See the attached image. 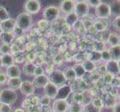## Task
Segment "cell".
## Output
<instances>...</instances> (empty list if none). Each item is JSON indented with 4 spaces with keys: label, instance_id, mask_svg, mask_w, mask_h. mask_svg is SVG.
Returning a JSON list of instances; mask_svg holds the SVG:
<instances>
[{
    "label": "cell",
    "instance_id": "cell-1",
    "mask_svg": "<svg viewBox=\"0 0 120 112\" xmlns=\"http://www.w3.org/2000/svg\"><path fill=\"white\" fill-rule=\"evenodd\" d=\"M15 20H16V27L19 28L22 31L29 29L33 22L32 16L29 14L26 13V12L20 13Z\"/></svg>",
    "mask_w": 120,
    "mask_h": 112
},
{
    "label": "cell",
    "instance_id": "cell-2",
    "mask_svg": "<svg viewBox=\"0 0 120 112\" xmlns=\"http://www.w3.org/2000/svg\"><path fill=\"white\" fill-rule=\"evenodd\" d=\"M49 82H51L52 84L55 85L57 88H60V87L64 86L66 85L67 80L66 78L64 73L63 71H61L60 70H55L49 74Z\"/></svg>",
    "mask_w": 120,
    "mask_h": 112
},
{
    "label": "cell",
    "instance_id": "cell-48",
    "mask_svg": "<svg viewBox=\"0 0 120 112\" xmlns=\"http://www.w3.org/2000/svg\"><path fill=\"white\" fill-rule=\"evenodd\" d=\"M118 66H119V73H120V60H119L118 61Z\"/></svg>",
    "mask_w": 120,
    "mask_h": 112
},
{
    "label": "cell",
    "instance_id": "cell-32",
    "mask_svg": "<svg viewBox=\"0 0 120 112\" xmlns=\"http://www.w3.org/2000/svg\"><path fill=\"white\" fill-rule=\"evenodd\" d=\"M84 112H100V110L95 107L92 102H90L84 105Z\"/></svg>",
    "mask_w": 120,
    "mask_h": 112
},
{
    "label": "cell",
    "instance_id": "cell-38",
    "mask_svg": "<svg viewBox=\"0 0 120 112\" xmlns=\"http://www.w3.org/2000/svg\"><path fill=\"white\" fill-rule=\"evenodd\" d=\"M44 74V70L43 68L41 67V66H36V67L34 69V76H39L41 75Z\"/></svg>",
    "mask_w": 120,
    "mask_h": 112
},
{
    "label": "cell",
    "instance_id": "cell-31",
    "mask_svg": "<svg viewBox=\"0 0 120 112\" xmlns=\"http://www.w3.org/2000/svg\"><path fill=\"white\" fill-rule=\"evenodd\" d=\"M69 112H81L82 111V105L80 103L73 102L69 105Z\"/></svg>",
    "mask_w": 120,
    "mask_h": 112
},
{
    "label": "cell",
    "instance_id": "cell-8",
    "mask_svg": "<svg viewBox=\"0 0 120 112\" xmlns=\"http://www.w3.org/2000/svg\"><path fill=\"white\" fill-rule=\"evenodd\" d=\"M16 28V20L9 18L0 23V31L2 33H13Z\"/></svg>",
    "mask_w": 120,
    "mask_h": 112
},
{
    "label": "cell",
    "instance_id": "cell-11",
    "mask_svg": "<svg viewBox=\"0 0 120 112\" xmlns=\"http://www.w3.org/2000/svg\"><path fill=\"white\" fill-rule=\"evenodd\" d=\"M43 91L45 97H49V99H56L58 88L55 85L52 84L51 82H49L43 88Z\"/></svg>",
    "mask_w": 120,
    "mask_h": 112
},
{
    "label": "cell",
    "instance_id": "cell-23",
    "mask_svg": "<svg viewBox=\"0 0 120 112\" xmlns=\"http://www.w3.org/2000/svg\"><path fill=\"white\" fill-rule=\"evenodd\" d=\"M107 43L110 44V46H114L120 44V37L116 33H111L110 35L107 37Z\"/></svg>",
    "mask_w": 120,
    "mask_h": 112
},
{
    "label": "cell",
    "instance_id": "cell-36",
    "mask_svg": "<svg viewBox=\"0 0 120 112\" xmlns=\"http://www.w3.org/2000/svg\"><path fill=\"white\" fill-rule=\"evenodd\" d=\"M114 76L112 74H110L109 73H105V77H104V81L105 82L107 83V84H111L113 80V78H114Z\"/></svg>",
    "mask_w": 120,
    "mask_h": 112
},
{
    "label": "cell",
    "instance_id": "cell-14",
    "mask_svg": "<svg viewBox=\"0 0 120 112\" xmlns=\"http://www.w3.org/2000/svg\"><path fill=\"white\" fill-rule=\"evenodd\" d=\"M49 82V77L45 74L39 76H34V79L32 81V83L35 87V88H43Z\"/></svg>",
    "mask_w": 120,
    "mask_h": 112
},
{
    "label": "cell",
    "instance_id": "cell-30",
    "mask_svg": "<svg viewBox=\"0 0 120 112\" xmlns=\"http://www.w3.org/2000/svg\"><path fill=\"white\" fill-rule=\"evenodd\" d=\"M10 18V15L5 8L0 6V23Z\"/></svg>",
    "mask_w": 120,
    "mask_h": 112
},
{
    "label": "cell",
    "instance_id": "cell-16",
    "mask_svg": "<svg viewBox=\"0 0 120 112\" xmlns=\"http://www.w3.org/2000/svg\"><path fill=\"white\" fill-rule=\"evenodd\" d=\"M106 68H107V72L113 75L114 76H118L119 74H120L119 66H118V62L116 61L110 60V61L107 62Z\"/></svg>",
    "mask_w": 120,
    "mask_h": 112
},
{
    "label": "cell",
    "instance_id": "cell-6",
    "mask_svg": "<svg viewBox=\"0 0 120 112\" xmlns=\"http://www.w3.org/2000/svg\"><path fill=\"white\" fill-rule=\"evenodd\" d=\"M24 8L26 13L29 14H36L40 11L41 5L38 0H28L24 5Z\"/></svg>",
    "mask_w": 120,
    "mask_h": 112
},
{
    "label": "cell",
    "instance_id": "cell-43",
    "mask_svg": "<svg viewBox=\"0 0 120 112\" xmlns=\"http://www.w3.org/2000/svg\"><path fill=\"white\" fill-rule=\"evenodd\" d=\"M40 102H41V104L43 105H49V103L51 102V99H49V97L45 96L44 97H43L42 99H41Z\"/></svg>",
    "mask_w": 120,
    "mask_h": 112
},
{
    "label": "cell",
    "instance_id": "cell-27",
    "mask_svg": "<svg viewBox=\"0 0 120 112\" xmlns=\"http://www.w3.org/2000/svg\"><path fill=\"white\" fill-rule=\"evenodd\" d=\"M64 73L67 81H72L77 78L75 70H74L73 67H70L67 68L65 70V71L64 72Z\"/></svg>",
    "mask_w": 120,
    "mask_h": 112
},
{
    "label": "cell",
    "instance_id": "cell-20",
    "mask_svg": "<svg viewBox=\"0 0 120 112\" xmlns=\"http://www.w3.org/2000/svg\"><path fill=\"white\" fill-rule=\"evenodd\" d=\"M0 39L2 43L7 45H11L14 39V33H0Z\"/></svg>",
    "mask_w": 120,
    "mask_h": 112
},
{
    "label": "cell",
    "instance_id": "cell-45",
    "mask_svg": "<svg viewBox=\"0 0 120 112\" xmlns=\"http://www.w3.org/2000/svg\"><path fill=\"white\" fill-rule=\"evenodd\" d=\"M113 112H120V102L116 103L113 106Z\"/></svg>",
    "mask_w": 120,
    "mask_h": 112
},
{
    "label": "cell",
    "instance_id": "cell-5",
    "mask_svg": "<svg viewBox=\"0 0 120 112\" xmlns=\"http://www.w3.org/2000/svg\"><path fill=\"white\" fill-rule=\"evenodd\" d=\"M90 11V6L86 1H78L75 5L74 12L78 17H84Z\"/></svg>",
    "mask_w": 120,
    "mask_h": 112
},
{
    "label": "cell",
    "instance_id": "cell-19",
    "mask_svg": "<svg viewBox=\"0 0 120 112\" xmlns=\"http://www.w3.org/2000/svg\"><path fill=\"white\" fill-rule=\"evenodd\" d=\"M2 57V66L6 68L11 67V66L14 64V58L13 55L11 54H6V55H1Z\"/></svg>",
    "mask_w": 120,
    "mask_h": 112
},
{
    "label": "cell",
    "instance_id": "cell-17",
    "mask_svg": "<svg viewBox=\"0 0 120 112\" xmlns=\"http://www.w3.org/2000/svg\"><path fill=\"white\" fill-rule=\"evenodd\" d=\"M110 15L115 17L120 16V1H111L110 3Z\"/></svg>",
    "mask_w": 120,
    "mask_h": 112
},
{
    "label": "cell",
    "instance_id": "cell-35",
    "mask_svg": "<svg viewBox=\"0 0 120 112\" xmlns=\"http://www.w3.org/2000/svg\"><path fill=\"white\" fill-rule=\"evenodd\" d=\"M92 103H93V105L95 107L99 109V110H100L101 108L103 107V102L101 100V99H100V98L94 99L93 100V102H92Z\"/></svg>",
    "mask_w": 120,
    "mask_h": 112
},
{
    "label": "cell",
    "instance_id": "cell-34",
    "mask_svg": "<svg viewBox=\"0 0 120 112\" xmlns=\"http://www.w3.org/2000/svg\"><path fill=\"white\" fill-rule=\"evenodd\" d=\"M0 53H1L2 55H6V54H9L10 53V46L2 43L1 46H0Z\"/></svg>",
    "mask_w": 120,
    "mask_h": 112
},
{
    "label": "cell",
    "instance_id": "cell-10",
    "mask_svg": "<svg viewBox=\"0 0 120 112\" xmlns=\"http://www.w3.org/2000/svg\"><path fill=\"white\" fill-rule=\"evenodd\" d=\"M19 90L22 94L26 95V96H31L34 93L35 87L33 85L32 81H22Z\"/></svg>",
    "mask_w": 120,
    "mask_h": 112
},
{
    "label": "cell",
    "instance_id": "cell-3",
    "mask_svg": "<svg viewBox=\"0 0 120 112\" xmlns=\"http://www.w3.org/2000/svg\"><path fill=\"white\" fill-rule=\"evenodd\" d=\"M16 99H17V94L15 90L7 88L0 91V102L11 105L14 104Z\"/></svg>",
    "mask_w": 120,
    "mask_h": 112
},
{
    "label": "cell",
    "instance_id": "cell-42",
    "mask_svg": "<svg viewBox=\"0 0 120 112\" xmlns=\"http://www.w3.org/2000/svg\"><path fill=\"white\" fill-rule=\"evenodd\" d=\"M86 2H87L89 6L95 8L98 7L101 4V1H99V0H89V1H86Z\"/></svg>",
    "mask_w": 120,
    "mask_h": 112
},
{
    "label": "cell",
    "instance_id": "cell-18",
    "mask_svg": "<svg viewBox=\"0 0 120 112\" xmlns=\"http://www.w3.org/2000/svg\"><path fill=\"white\" fill-rule=\"evenodd\" d=\"M22 79L21 78H8L7 85L8 87L10 88L11 90H16V89H19L20 86L22 84Z\"/></svg>",
    "mask_w": 120,
    "mask_h": 112
},
{
    "label": "cell",
    "instance_id": "cell-39",
    "mask_svg": "<svg viewBox=\"0 0 120 112\" xmlns=\"http://www.w3.org/2000/svg\"><path fill=\"white\" fill-rule=\"evenodd\" d=\"M8 78L5 73H0V85H5L8 82Z\"/></svg>",
    "mask_w": 120,
    "mask_h": 112
},
{
    "label": "cell",
    "instance_id": "cell-40",
    "mask_svg": "<svg viewBox=\"0 0 120 112\" xmlns=\"http://www.w3.org/2000/svg\"><path fill=\"white\" fill-rule=\"evenodd\" d=\"M10 52L12 54H18L20 52L19 47L16 44H11L10 46Z\"/></svg>",
    "mask_w": 120,
    "mask_h": 112
},
{
    "label": "cell",
    "instance_id": "cell-41",
    "mask_svg": "<svg viewBox=\"0 0 120 112\" xmlns=\"http://www.w3.org/2000/svg\"><path fill=\"white\" fill-rule=\"evenodd\" d=\"M113 27L117 31H120V16L115 18L113 21Z\"/></svg>",
    "mask_w": 120,
    "mask_h": 112
},
{
    "label": "cell",
    "instance_id": "cell-47",
    "mask_svg": "<svg viewBox=\"0 0 120 112\" xmlns=\"http://www.w3.org/2000/svg\"><path fill=\"white\" fill-rule=\"evenodd\" d=\"M3 66H2V57L1 55H0V68L2 67Z\"/></svg>",
    "mask_w": 120,
    "mask_h": 112
},
{
    "label": "cell",
    "instance_id": "cell-24",
    "mask_svg": "<svg viewBox=\"0 0 120 112\" xmlns=\"http://www.w3.org/2000/svg\"><path fill=\"white\" fill-rule=\"evenodd\" d=\"M81 64L83 66V67H84L85 72H86V73H92L96 68V64L93 63V61H90L89 59L84 61Z\"/></svg>",
    "mask_w": 120,
    "mask_h": 112
},
{
    "label": "cell",
    "instance_id": "cell-25",
    "mask_svg": "<svg viewBox=\"0 0 120 112\" xmlns=\"http://www.w3.org/2000/svg\"><path fill=\"white\" fill-rule=\"evenodd\" d=\"M78 18L79 17L76 15L75 12H72V13H70L66 16L65 21L67 23V25H69L70 26H72L78 22Z\"/></svg>",
    "mask_w": 120,
    "mask_h": 112
},
{
    "label": "cell",
    "instance_id": "cell-21",
    "mask_svg": "<svg viewBox=\"0 0 120 112\" xmlns=\"http://www.w3.org/2000/svg\"><path fill=\"white\" fill-rule=\"evenodd\" d=\"M108 50L110 53L111 59L116 61L120 60V44L114 46H110Z\"/></svg>",
    "mask_w": 120,
    "mask_h": 112
},
{
    "label": "cell",
    "instance_id": "cell-26",
    "mask_svg": "<svg viewBox=\"0 0 120 112\" xmlns=\"http://www.w3.org/2000/svg\"><path fill=\"white\" fill-rule=\"evenodd\" d=\"M105 19H100L99 20H97L96 22H95L93 24V27L97 31H104L107 28V24L105 22Z\"/></svg>",
    "mask_w": 120,
    "mask_h": 112
},
{
    "label": "cell",
    "instance_id": "cell-37",
    "mask_svg": "<svg viewBox=\"0 0 120 112\" xmlns=\"http://www.w3.org/2000/svg\"><path fill=\"white\" fill-rule=\"evenodd\" d=\"M0 112H12L11 105L1 102L0 103Z\"/></svg>",
    "mask_w": 120,
    "mask_h": 112
},
{
    "label": "cell",
    "instance_id": "cell-28",
    "mask_svg": "<svg viewBox=\"0 0 120 112\" xmlns=\"http://www.w3.org/2000/svg\"><path fill=\"white\" fill-rule=\"evenodd\" d=\"M74 70H75V73L76 75L77 78H81L82 76H84V75L85 74V70L83 67V66L81 64H76L74 67H72Z\"/></svg>",
    "mask_w": 120,
    "mask_h": 112
},
{
    "label": "cell",
    "instance_id": "cell-44",
    "mask_svg": "<svg viewBox=\"0 0 120 112\" xmlns=\"http://www.w3.org/2000/svg\"><path fill=\"white\" fill-rule=\"evenodd\" d=\"M49 24V22H47L45 19H43V20H40V21L39 22V26L42 28H45V27L47 26V25Z\"/></svg>",
    "mask_w": 120,
    "mask_h": 112
},
{
    "label": "cell",
    "instance_id": "cell-22",
    "mask_svg": "<svg viewBox=\"0 0 120 112\" xmlns=\"http://www.w3.org/2000/svg\"><path fill=\"white\" fill-rule=\"evenodd\" d=\"M35 67H36V65L34 64L31 63V62H29V63H26L24 64L23 67H22V71L26 76H34Z\"/></svg>",
    "mask_w": 120,
    "mask_h": 112
},
{
    "label": "cell",
    "instance_id": "cell-9",
    "mask_svg": "<svg viewBox=\"0 0 120 112\" xmlns=\"http://www.w3.org/2000/svg\"><path fill=\"white\" fill-rule=\"evenodd\" d=\"M69 104L67 100L64 99H55L53 104L54 112H67L69 110Z\"/></svg>",
    "mask_w": 120,
    "mask_h": 112
},
{
    "label": "cell",
    "instance_id": "cell-46",
    "mask_svg": "<svg viewBox=\"0 0 120 112\" xmlns=\"http://www.w3.org/2000/svg\"><path fill=\"white\" fill-rule=\"evenodd\" d=\"M14 112H24V111L21 108H17V109H16Z\"/></svg>",
    "mask_w": 120,
    "mask_h": 112
},
{
    "label": "cell",
    "instance_id": "cell-4",
    "mask_svg": "<svg viewBox=\"0 0 120 112\" xmlns=\"http://www.w3.org/2000/svg\"><path fill=\"white\" fill-rule=\"evenodd\" d=\"M60 9L56 6H48L43 11V17L47 22H53L59 16Z\"/></svg>",
    "mask_w": 120,
    "mask_h": 112
},
{
    "label": "cell",
    "instance_id": "cell-7",
    "mask_svg": "<svg viewBox=\"0 0 120 112\" xmlns=\"http://www.w3.org/2000/svg\"><path fill=\"white\" fill-rule=\"evenodd\" d=\"M96 14L99 19H107L110 16V3H104L101 1V4L96 8Z\"/></svg>",
    "mask_w": 120,
    "mask_h": 112
},
{
    "label": "cell",
    "instance_id": "cell-15",
    "mask_svg": "<svg viewBox=\"0 0 120 112\" xmlns=\"http://www.w3.org/2000/svg\"><path fill=\"white\" fill-rule=\"evenodd\" d=\"M6 75L8 78H20L21 70L17 65L14 64L6 69Z\"/></svg>",
    "mask_w": 120,
    "mask_h": 112
},
{
    "label": "cell",
    "instance_id": "cell-29",
    "mask_svg": "<svg viewBox=\"0 0 120 112\" xmlns=\"http://www.w3.org/2000/svg\"><path fill=\"white\" fill-rule=\"evenodd\" d=\"M89 60L93 61V63L96 64V62H98L101 60V55L100 52H97V51H93L90 53Z\"/></svg>",
    "mask_w": 120,
    "mask_h": 112
},
{
    "label": "cell",
    "instance_id": "cell-33",
    "mask_svg": "<svg viewBox=\"0 0 120 112\" xmlns=\"http://www.w3.org/2000/svg\"><path fill=\"white\" fill-rule=\"evenodd\" d=\"M101 60L102 61H105L108 62L110 61L111 59V55H110V53L109 52V50H107V49H105L101 52Z\"/></svg>",
    "mask_w": 120,
    "mask_h": 112
},
{
    "label": "cell",
    "instance_id": "cell-13",
    "mask_svg": "<svg viewBox=\"0 0 120 112\" xmlns=\"http://www.w3.org/2000/svg\"><path fill=\"white\" fill-rule=\"evenodd\" d=\"M75 1L72 0H64L62 1L60 3V9L65 14H69L72 12H74V8H75Z\"/></svg>",
    "mask_w": 120,
    "mask_h": 112
},
{
    "label": "cell",
    "instance_id": "cell-12",
    "mask_svg": "<svg viewBox=\"0 0 120 112\" xmlns=\"http://www.w3.org/2000/svg\"><path fill=\"white\" fill-rule=\"evenodd\" d=\"M72 88L68 85H65L58 88L57 94L55 99H64L67 100V98L69 97V95L72 93Z\"/></svg>",
    "mask_w": 120,
    "mask_h": 112
}]
</instances>
